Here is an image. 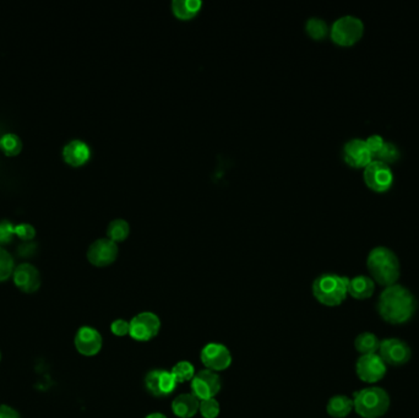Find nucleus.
I'll list each match as a JSON object with an SVG mask.
<instances>
[{
    "mask_svg": "<svg viewBox=\"0 0 419 418\" xmlns=\"http://www.w3.org/2000/svg\"><path fill=\"white\" fill-rule=\"evenodd\" d=\"M353 406L363 418H379L390 407V396L379 386H371L355 393Z\"/></svg>",
    "mask_w": 419,
    "mask_h": 418,
    "instance_id": "20e7f679",
    "label": "nucleus"
},
{
    "mask_svg": "<svg viewBox=\"0 0 419 418\" xmlns=\"http://www.w3.org/2000/svg\"><path fill=\"white\" fill-rule=\"evenodd\" d=\"M400 157L401 151L399 146L394 144V142H391V141H385L380 151L374 156V160L381 161L386 165H390V163H395L396 161H399Z\"/></svg>",
    "mask_w": 419,
    "mask_h": 418,
    "instance_id": "bb28decb",
    "label": "nucleus"
},
{
    "mask_svg": "<svg viewBox=\"0 0 419 418\" xmlns=\"http://www.w3.org/2000/svg\"><path fill=\"white\" fill-rule=\"evenodd\" d=\"M376 309L386 323L400 325L415 316L417 299L408 288L401 285H392L381 292Z\"/></svg>",
    "mask_w": 419,
    "mask_h": 418,
    "instance_id": "f257e3e1",
    "label": "nucleus"
},
{
    "mask_svg": "<svg viewBox=\"0 0 419 418\" xmlns=\"http://www.w3.org/2000/svg\"><path fill=\"white\" fill-rule=\"evenodd\" d=\"M350 278L337 274H322L312 282V295L327 306L342 304L348 295Z\"/></svg>",
    "mask_w": 419,
    "mask_h": 418,
    "instance_id": "7ed1b4c3",
    "label": "nucleus"
},
{
    "mask_svg": "<svg viewBox=\"0 0 419 418\" xmlns=\"http://www.w3.org/2000/svg\"><path fill=\"white\" fill-rule=\"evenodd\" d=\"M200 360L206 370L217 373V372H222L231 367L232 353L222 344L211 342V344L204 346V349L201 350Z\"/></svg>",
    "mask_w": 419,
    "mask_h": 418,
    "instance_id": "1a4fd4ad",
    "label": "nucleus"
},
{
    "mask_svg": "<svg viewBox=\"0 0 419 418\" xmlns=\"http://www.w3.org/2000/svg\"><path fill=\"white\" fill-rule=\"evenodd\" d=\"M145 418H167L166 416L163 414H158V412H153V414H150L149 416H146Z\"/></svg>",
    "mask_w": 419,
    "mask_h": 418,
    "instance_id": "f704fd0d",
    "label": "nucleus"
},
{
    "mask_svg": "<svg viewBox=\"0 0 419 418\" xmlns=\"http://www.w3.org/2000/svg\"><path fill=\"white\" fill-rule=\"evenodd\" d=\"M363 180L369 189L384 193L392 187L394 173L390 166L381 161L373 160L363 170Z\"/></svg>",
    "mask_w": 419,
    "mask_h": 418,
    "instance_id": "0eeeda50",
    "label": "nucleus"
},
{
    "mask_svg": "<svg viewBox=\"0 0 419 418\" xmlns=\"http://www.w3.org/2000/svg\"><path fill=\"white\" fill-rule=\"evenodd\" d=\"M219 411H221V406L217 400L207 399L200 401V412L201 416L204 418H217L219 417Z\"/></svg>",
    "mask_w": 419,
    "mask_h": 418,
    "instance_id": "c85d7f7f",
    "label": "nucleus"
},
{
    "mask_svg": "<svg viewBox=\"0 0 419 418\" xmlns=\"http://www.w3.org/2000/svg\"><path fill=\"white\" fill-rule=\"evenodd\" d=\"M129 329H130V323L124 319H117L111 324V331L116 336L129 335Z\"/></svg>",
    "mask_w": 419,
    "mask_h": 418,
    "instance_id": "2f4dec72",
    "label": "nucleus"
},
{
    "mask_svg": "<svg viewBox=\"0 0 419 418\" xmlns=\"http://www.w3.org/2000/svg\"><path fill=\"white\" fill-rule=\"evenodd\" d=\"M363 21L353 15H345L338 18L330 29L332 41L342 47H351L356 44L363 37Z\"/></svg>",
    "mask_w": 419,
    "mask_h": 418,
    "instance_id": "39448f33",
    "label": "nucleus"
},
{
    "mask_svg": "<svg viewBox=\"0 0 419 418\" xmlns=\"http://www.w3.org/2000/svg\"><path fill=\"white\" fill-rule=\"evenodd\" d=\"M176 378L170 370H150L145 377V386L155 398H166L176 390Z\"/></svg>",
    "mask_w": 419,
    "mask_h": 418,
    "instance_id": "f8f14e48",
    "label": "nucleus"
},
{
    "mask_svg": "<svg viewBox=\"0 0 419 418\" xmlns=\"http://www.w3.org/2000/svg\"><path fill=\"white\" fill-rule=\"evenodd\" d=\"M130 323L129 336L132 340L147 342L158 335L161 330L160 318L151 311H142L134 316Z\"/></svg>",
    "mask_w": 419,
    "mask_h": 418,
    "instance_id": "423d86ee",
    "label": "nucleus"
},
{
    "mask_svg": "<svg viewBox=\"0 0 419 418\" xmlns=\"http://www.w3.org/2000/svg\"><path fill=\"white\" fill-rule=\"evenodd\" d=\"M200 401L191 394H181L172 403V411L178 418H193L199 412Z\"/></svg>",
    "mask_w": 419,
    "mask_h": 418,
    "instance_id": "a211bd4d",
    "label": "nucleus"
},
{
    "mask_svg": "<svg viewBox=\"0 0 419 418\" xmlns=\"http://www.w3.org/2000/svg\"><path fill=\"white\" fill-rule=\"evenodd\" d=\"M191 383V394L199 401L214 399L221 390V379L219 375L212 370H202L196 373Z\"/></svg>",
    "mask_w": 419,
    "mask_h": 418,
    "instance_id": "9d476101",
    "label": "nucleus"
},
{
    "mask_svg": "<svg viewBox=\"0 0 419 418\" xmlns=\"http://www.w3.org/2000/svg\"><path fill=\"white\" fill-rule=\"evenodd\" d=\"M366 268L373 281L380 286H392L400 278L401 267L397 255L391 249L383 245L376 247L369 252Z\"/></svg>",
    "mask_w": 419,
    "mask_h": 418,
    "instance_id": "f03ea898",
    "label": "nucleus"
},
{
    "mask_svg": "<svg viewBox=\"0 0 419 418\" xmlns=\"http://www.w3.org/2000/svg\"><path fill=\"white\" fill-rule=\"evenodd\" d=\"M378 355L380 356L386 365L401 367L411 360L412 351L405 341L391 337L381 341Z\"/></svg>",
    "mask_w": 419,
    "mask_h": 418,
    "instance_id": "6e6552de",
    "label": "nucleus"
},
{
    "mask_svg": "<svg viewBox=\"0 0 419 418\" xmlns=\"http://www.w3.org/2000/svg\"><path fill=\"white\" fill-rule=\"evenodd\" d=\"M201 6L200 0H174L172 3L173 14L181 20L193 19L200 11Z\"/></svg>",
    "mask_w": 419,
    "mask_h": 418,
    "instance_id": "412c9836",
    "label": "nucleus"
},
{
    "mask_svg": "<svg viewBox=\"0 0 419 418\" xmlns=\"http://www.w3.org/2000/svg\"><path fill=\"white\" fill-rule=\"evenodd\" d=\"M15 236V224L8 220L0 221V245L8 244L13 241Z\"/></svg>",
    "mask_w": 419,
    "mask_h": 418,
    "instance_id": "c756f323",
    "label": "nucleus"
},
{
    "mask_svg": "<svg viewBox=\"0 0 419 418\" xmlns=\"http://www.w3.org/2000/svg\"><path fill=\"white\" fill-rule=\"evenodd\" d=\"M353 406V400L350 399L346 395H335L327 403V411L334 418H345L351 414Z\"/></svg>",
    "mask_w": 419,
    "mask_h": 418,
    "instance_id": "aec40b11",
    "label": "nucleus"
},
{
    "mask_svg": "<svg viewBox=\"0 0 419 418\" xmlns=\"http://www.w3.org/2000/svg\"><path fill=\"white\" fill-rule=\"evenodd\" d=\"M172 375L176 378L178 384H183L186 382H191L195 377V368L188 360H181L178 362L171 370Z\"/></svg>",
    "mask_w": 419,
    "mask_h": 418,
    "instance_id": "a878e982",
    "label": "nucleus"
},
{
    "mask_svg": "<svg viewBox=\"0 0 419 418\" xmlns=\"http://www.w3.org/2000/svg\"><path fill=\"white\" fill-rule=\"evenodd\" d=\"M342 157L350 167L363 168V170L374 160L366 140L359 137L347 141L342 149Z\"/></svg>",
    "mask_w": 419,
    "mask_h": 418,
    "instance_id": "9b49d317",
    "label": "nucleus"
},
{
    "mask_svg": "<svg viewBox=\"0 0 419 418\" xmlns=\"http://www.w3.org/2000/svg\"><path fill=\"white\" fill-rule=\"evenodd\" d=\"M74 344L80 355L92 357L102 350V336L95 328L81 326L75 335Z\"/></svg>",
    "mask_w": 419,
    "mask_h": 418,
    "instance_id": "2eb2a0df",
    "label": "nucleus"
},
{
    "mask_svg": "<svg viewBox=\"0 0 419 418\" xmlns=\"http://www.w3.org/2000/svg\"><path fill=\"white\" fill-rule=\"evenodd\" d=\"M0 418H21V416L9 405H0Z\"/></svg>",
    "mask_w": 419,
    "mask_h": 418,
    "instance_id": "72a5a7b5",
    "label": "nucleus"
},
{
    "mask_svg": "<svg viewBox=\"0 0 419 418\" xmlns=\"http://www.w3.org/2000/svg\"><path fill=\"white\" fill-rule=\"evenodd\" d=\"M0 150L9 157L19 155L22 150V141L16 134L8 133L0 137Z\"/></svg>",
    "mask_w": 419,
    "mask_h": 418,
    "instance_id": "b1692460",
    "label": "nucleus"
},
{
    "mask_svg": "<svg viewBox=\"0 0 419 418\" xmlns=\"http://www.w3.org/2000/svg\"><path fill=\"white\" fill-rule=\"evenodd\" d=\"M118 252L119 250L116 242L109 238L97 239L88 247V262L97 268H104L116 262Z\"/></svg>",
    "mask_w": 419,
    "mask_h": 418,
    "instance_id": "4468645a",
    "label": "nucleus"
},
{
    "mask_svg": "<svg viewBox=\"0 0 419 418\" xmlns=\"http://www.w3.org/2000/svg\"><path fill=\"white\" fill-rule=\"evenodd\" d=\"M374 291H376V282L373 281V278L369 276L359 275L356 278H350L348 295L352 298L358 301H364L371 298Z\"/></svg>",
    "mask_w": 419,
    "mask_h": 418,
    "instance_id": "6ab92c4d",
    "label": "nucleus"
},
{
    "mask_svg": "<svg viewBox=\"0 0 419 418\" xmlns=\"http://www.w3.org/2000/svg\"><path fill=\"white\" fill-rule=\"evenodd\" d=\"M381 341L371 332H362L355 340L356 350L363 355H374L380 347Z\"/></svg>",
    "mask_w": 419,
    "mask_h": 418,
    "instance_id": "4be33fe9",
    "label": "nucleus"
},
{
    "mask_svg": "<svg viewBox=\"0 0 419 418\" xmlns=\"http://www.w3.org/2000/svg\"><path fill=\"white\" fill-rule=\"evenodd\" d=\"M129 232H130V226L125 220H114L111 224H108V238L113 241V242H116V243L125 241L128 236H129Z\"/></svg>",
    "mask_w": 419,
    "mask_h": 418,
    "instance_id": "5701e85b",
    "label": "nucleus"
},
{
    "mask_svg": "<svg viewBox=\"0 0 419 418\" xmlns=\"http://www.w3.org/2000/svg\"><path fill=\"white\" fill-rule=\"evenodd\" d=\"M15 263L14 258L11 254L0 245V282H5L9 280L14 274Z\"/></svg>",
    "mask_w": 419,
    "mask_h": 418,
    "instance_id": "cd10ccee",
    "label": "nucleus"
},
{
    "mask_svg": "<svg viewBox=\"0 0 419 418\" xmlns=\"http://www.w3.org/2000/svg\"><path fill=\"white\" fill-rule=\"evenodd\" d=\"M366 142L368 147H369V150L371 151V154H373V157H374L380 151L385 140H384V137H381V135L374 134V135L366 137Z\"/></svg>",
    "mask_w": 419,
    "mask_h": 418,
    "instance_id": "473e14b6",
    "label": "nucleus"
},
{
    "mask_svg": "<svg viewBox=\"0 0 419 418\" xmlns=\"http://www.w3.org/2000/svg\"><path fill=\"white\" fill-rule=\"evenodd\" d=\"M356 372L358 378L364 383H376L383 379L386 375V365L381 360L380 356L363 355L356 363Z\"/></svg>",
    "mask_w": 419,
    "mask_h": 418,
    "instance_id": "ddd939ff",
    "label": "nucleus"
},
{
    "mask_svg": "<svg viewBox=\"0 0 419 418\" xmlns=\"http://www.w3.org/2000/svg\"><path fill=\"white\" fill-rule=\"evenodd\" d=\"M15 236H18L22 241H31L36 236V229L29 224H15Z\"/></svg>",
    "mask_w": 419,
    "mask_h": 418,
    "instance_id": "7c9ffc66",
    "label": "nucleus"
},
{
    "mask_svg": "<svg viewBox=\"0 0 419 418\" xmlns=\"http://www.w3.org/2000/svg\"><path fill=\"white\" fill-rule=\"evenodd\" d=\"M307 34L315 41H322L325 39L327 34H330V29L327 26L325 20L320 18H310L305 24Z\"/></svg>",
    "mask_w": 419,
    "mask_h": 418,
    "instance_id": "393cba45",
    "label": "nucleus"
},
{
    "mask_svg": "<svg viewBox=\"0 0 419 418\" xmlns=\"http://www.w3.org/2000/svg\"><path fill=\"white\" fill-rule=\"evenodd\" d=\"M0 360H1V353H0Z\"/></svg>",
    "mask_w": 419,
    "mask_h": 418,
    "instance_id": "c9c22d12",
    "label": "nucleus"
},
{
    "mask_svg": "<svg viewBox=\"0 0 419 418\" xmlns=\"http://www.w3.org/2000/svg\"><path fill=\"white\" fill-rule=\"evenodd\" d=\"M15 286L25 293H34L41 287V275L39 269L29 263H22L15 267L13 274Z\"/></svg>",
    "mask_w": 419,
    "mask_h": 418,
    "instance_id": "dca6fc26",
    "label": "nucleus"
},
{
    "mask_svg": "<svg viewBox=\"0 0 419 418\" xmlns=\"http://www.w3.org/2000/svg\"><path fill=\"white\" fill-rule=\"evenodd\" d=\"M91 157L90 146L83 140L69 141L67 145L63 147V160L65 163L71 167H80L83 166Z\"/></svg>",
    "mask_w": 419,
    "mask_h": 418,
    "instance_id": "f3484780",
    "label": "nucleus"
}]
</instances>
